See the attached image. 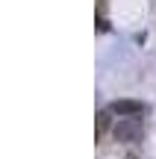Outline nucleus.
<instances>
[{
  "label": "nucleus",
  "instance_id": "nucleus-1",
  "mask_svg": "<svg viewBox=\"0 0 156 159\" xmlns=\"http://www.w3.org/2000/svg\"><path fill=\"white\" fill-rule=\"evenodd\" d=\"M115 136H118V142H136L141 136V121L139 118H118Z\"/></svg>",
  "mask_w": 156,
  "mask_h": 159
},
{
  "label": "nucleus",
  "instance_id": "nucleus-2",
  "mask_svg": "<svg viewBox=\"0 0 156 159\" xmlns=\"http://www.w3.org/2000/svg\"><path fill=\"white\" fill-rule=\"evenodd\" d=\"M109 112L118 115V118H136V115L145 112V106H141L139 100H115V103L109 106Z\"/></svg>",
  "mask_w": 156,
  "mask_h": 159
},
{
  "label": "nucleus",
  "instance_id": "nucleus-3",
  "mask_svg": "<svg viewBox=\"0 0 156 159\" xmlns=\"http://www.w3.org/2000/svg\"><path fill=\"white\" fill-rule=\"evenodd\" d=\"M109 109H103V112H100L97 115V136H103V133H106V127H109Z\"/></svg>",
  "mask_w": 156,
  "mask_h": 159
}]
</instances>
